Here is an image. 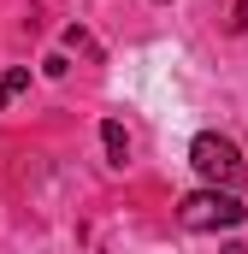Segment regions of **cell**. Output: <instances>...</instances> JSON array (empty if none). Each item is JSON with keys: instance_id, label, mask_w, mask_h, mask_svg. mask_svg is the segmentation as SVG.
Returning <instances> with one entry per match:
<instances>
[{"instance_id": "1", "label": "cell", "mask_w": 248, "mask_h": 254, "mask_svg": "<svg viewBox=\"0 0 248 254\" xmlns=\"http://www.w3.org/2000/svg\"><path fill=\"white\" fill-rule=\"evenodd\" d=\"M189 166L207 178V190H231L237 195V184H243V154H237V142L231 136H219V130H201L195 142H189Z\"/></svg>"}, {"instance_id": "4", "label": "cell", "mask_w": 248, "mask_h": 254, "mask_svg": "<svg viewBox=\"0 0 248 254\" xmlns=\"http://www.w3.org/2000/svg\"><path fill=\"white\" fill-rule=\"evenodd\" d=\"M24 89H30V65H12V71H0V107H6V101H18Z\"/></svg>"}, {"instance_id": "2", "label": "cell", "mask_w": 248, "mask_h": 254, "mask_svg": "<svg viewBox=\"0 0 248 254\" xmlns=\"http://www.w3.org/2000/svg\"><path fill=\"white\" fill-rule=\"evenodd\" d=\"M243 219H248V207L231 190H195V195H184V207H178V225H184V231H231V225H243Z\"/></svg>"}, {"instance_id": "5", "label": "cell", "mask_w": 248, "mask_h": 254, "mask_svg": "<svg viewBox=\"0 0 248 254\" xmlns=\"http://www.w3.org/2000/svg\"><path fill=\"white\" fill-rule=\"evenodd\" d=\"M225 254H248V249H237V243H231V249H225Z\"/></svg>"}, {"instance_id": "3", "label": "cell", "mask_w": 248, "mask_h": 254, "mask_svg": "<svg viewBox=\"0 0 248 254\" xmlns=\"http://www.w3.org/2000/svg\"><path fill=\"white\" fill-rule=\"evenodd\" d=\"M101 142H107V160H113V166H124V160H130V136H124L119 119H107V125H101Z\"/></svg>"}]
</instances>
